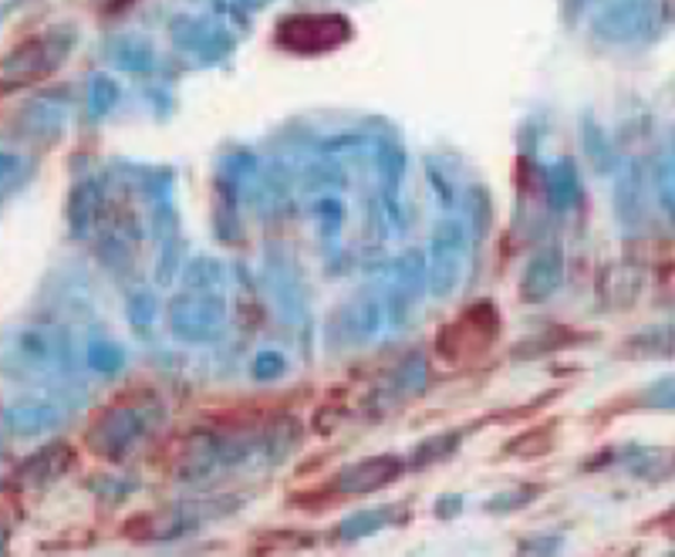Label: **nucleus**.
Masks as SVG:
<instances>
[{
  "instance_id": "nucleus-1",
  "label": "nucleus",
  "mask_w": 675,
  "mask_h": 557,
  "mask_svg": "<svg viewBox=\"0 0 675 557\" xmlns=\"http://www.w3.org/2000/svg\"><path fill=\"white\" fill-rule=\"evenodd\" d=\"M349 34H352L349 21L338 14H294L281 21L278 44L301 58H311V54H328L334 48H342Z\"/></svg>"
},
{
  "instance_id": "nucleus-2",
  "label": "nucleus",
  "mask_w": 675,
  "mask_h": 557,
  "mask_svg": "<svg viewBox=\"0 0 675 557\" xmlns=\"http://www.w3.org/2000/svg\"><path fill=\"white\" fill-rule=\"evenodd\" d=\"M497 334V314L490 305L480 308H469L456 324H449L439 334V355L449 362H463L469 355H477L480 348L490 344V338Z\"/></svg>"
},
{
  "instance_id": "nucleus-3",
  "label": "nucleus",
  "mask_w": 675,
  "mask_h": 557,
  "mask_svg": "<svg viewBox=\"0 0 675 557\" xmlns=\"http://www.w3.org/2000/svg\"><path fill=\"white\" fill-rule=\"evenodd\" d=\"M139 433H143V420H139V415H135L132 409H125V405H115V409H108L102 420L89 430V446H92L95 453H102V456L118 460L135 440H139Z\"/></svg>"
},
{
  "instance_id": "nucleus-4",
  "label": "nucleus",
  "mask_w": 675,
  "mask_h": 557,
  "mask_svg": "<svg viewBox=\"0 0 675 557\" xmlns=\"http://www.w3.org/2000/svg\"><path fill=\"white\" fill-rule=\"evenodd\" d=\"M4 426L14 436H38L58 426V409L48 399H18L4 409Z\"/></svg>"
},
{
  "instance_id": "nucleus-5",
  "label": "nucleus",
  "mask_w": 675,
  "mask_h": 557,
  "mask_svg": "<svg viewBox=\"0 0 675 557\" xmlns=\"http://www.w3.org/2000/svg\"><path fill=\"white\" fill-rule=\"evenodd\" d=\"M402 473V463L395 456H372L352 470L342 473V491L345 494H368V491H378L388 479H395Z\"/></svg>"
},
{
  "instance_id": "nucleus-6",
  "label": "nucleus",
  "mask_w": 675,
  "mask_h": 557,
  "mask_svg": "<svg viewBox=\"0 0 675 557\" xmlns=\"http://www.w3.org/2000/svg\"><path fill=\"white\" fill-rule=\"evenodd\" d=\"M68 466H72V453H68L64 446H48V450L34 453V456L21 466V476H28V479H54V476H61Z\"/></svg>"
},
{
  "instance_id": "nucleus-7",
  "label": "nucleus",
  "mask_w": 675,
  "mask_h": 557,
  "mask_svg": "<svg viewBox=\"0 0 675 557\" xmlns=\"http://www.w3.org/2000/svg\"><path fill=\"white\" fill-rule=\"evenodd\" d=\"M632 473L645 479H668L675 473V453L672 450H645L638 460H632Z\"/></svg>"
},
{
  "instance_id": "nucleus-8",
  "label": "nucleus",
  "mask_w": 675,
  "mask_h": 557,
  "mask_svg": "<svg viewBox=\"0 0 675 557\" xmlns=\"http://www.w3.org/2000/svg\"><path fill=\"white\" fill-rule=\"evenodd\" d=\"M632 352L638 355H668L675 352V328H652L632 338Z\"/></svg>"
},
{
  "instance_id": "nucleus-9",
  "label": "nucleus",
  "mask_w": 675,
  "mask_h": 557,
  "mask_svg": "<svg viewBox=\"0 0 675 557\" xmlns=\"http://www.w3.org/2000/svg\"><path fill=\"white\" fill-rule=\"evenodd\" d=\"M642 402L652 405V409H675V375H665V379L652 382L642 392Z\"/></svg>"
},
{
  "instance_id": "nucleus-10",
  "label": "nucleus",
  "mask_w": 675,
  "mask_h": 557,
  "mask_svg": "<svg viewBox=\"0 0 675 557\" xmlns=\"http://www.w3.org/2000/svg\"><path fill=\"white\" fill-rule=\"evenodd\" d=\"M385 520V514L382 510H362V514H355V517H349L345 524H342V537H362V534H375L378 530V524Z\"/></svg>"
},
{
  "instance_id": "nucleus-11",
  "label": "nucleus",
  "mask_w": 675,
  "mask_h": 557,
  "mask_svg": "<svg viewBox=\"0 0 675 557\" xmlns=\"http://www.w3.org/2000/svg\"><path fill=\"white\" fill-rule=\"evenodd\" d=\"M459 443V436L456 433H449V436H439V440H433V443H426L419 453H416V463H433V460H439V456H449L453 453V446Z\"/></svg>"
},
{
  "instance_id": "nucleus-12",
  "label": "nucleus",
  "mask_w": 675,
  "mask_h": 557,
  "mask_svg": "<svg viewBox=\"0 0 675 557\" xmlns=\"http://www.w3.org/2000/svg\"><path fill=\"white\" fill-rule=\"evenodd\" d=\"M92 365L98 369V372H115L118 369V352L112 344H92Z\"/></svg>"
},
{
  "instance_id": "nucleus-13",
  "label": "nucleus",
  "mask_w": 675,
  "mask_h": 557,
  "mask_svg": "<svg viewBox=\"0 0 675 557\" xmlns=\"http://www.w3.org/2000/svg\"><path fill=\"white\" fill-rule=\"evenodd\" d=\"M14 166H18V159L0 156V183H11L14 179Z\"/></svg>"
},
{
  "instance_id": "nucleus-14",
  "label": "nucleus",
  "mask_w": 675,
  "mask_h": 557,
  "mask_svg": "<svg viewBox=\"0 0 675 557\" xmlns=\"http://www.w3.org/2000/svg\"><path fill=\"white\" fill-rule=\"evenodd\" d=\"M278 362H281V359H260V362H257V365H260V372H257V375H260V379H274V375H278V369H270V365H278Z\"/></svg>"
},
{
  "instance_id": "nucleus-15",
  "label": "nucleus",
  "mask_w": 675,
  "mask_h": 557,
  "mask_svg": "<svg viewBox=\"0 0 675 557\" xmlns=\"http://www.w3.org/2000/svg\"><path fill=\"white\" fill-rule=\"evenodd\" d=\"M668 527H672V530H668V534H675V510H672V514H668Z\"/></svg>"
}]
</instances>
